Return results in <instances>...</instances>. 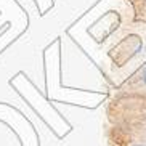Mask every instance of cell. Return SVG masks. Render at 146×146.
<instances>
[{"label": "cell", "mask_w": 146, "mask_h": 146, "mask_svg": "<svg viewBox=\"0 0 146 146\" xmlns=\"http://www.w3.org/2000/svg\"><path fill=\"white\" fill-rule=\"evenodd\" d=\"M137 146H141V145H137Z\"/></svg>", "instance_id": "cell-2"}, {"label": "cell", "mask_w": 146, "mask_h": 146, "mask_svg": "<svg viewBox=\"0 0 146 146\" xmlns=\"http://www.w3.org/2000/svg\"><path fill=\"white\" fill-rule=\"evenodd\" d=\"M145 82H146V74H145Z\"/></svg>", "instance_id": "cell-1"}]
</instances>
